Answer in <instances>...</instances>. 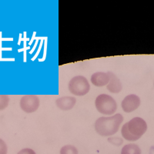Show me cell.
<instances>
[{"instance_id": "cell-1", "label": "cell", "mask_w": 154, "mask_h": 154, "mask_svg": "<svg viewBox=\"0 0 154 154\" xmlns=\"http://www.w3.org/2000/svg\"><path fill=\"white\" fill-rule=\"evenodd\" d=\"M123 122L122 114H114L109 116H102L95 122L94 129L101 137H112L117 133Z\"/></svg>"}, {"instance_id": "cell-2", "label": "cell", "mask_w": 154, "mask_h": 154, "mask_svg": "<svg viewBox=\"0 0 154 154\" xmlns=\"http://www.w3.org/2000/svg\"><path fill=\"white\" fill-rule=\"evenodd\" d=\"M96 110L106 116H112L117 109V103L114 98L107 94H100L95 100Z\"/></svg>"}, {"instance_id": "cell-3", "label": "cell", "mask_w": 154, "mask_h": 154, "mask_svg": "<svg viewBox=\"0 0 154 154\" xmlns=\"http://www.w3.org/2000/svg\"><path fill=\"white\" fill-rule=\"evenodd\" d=\"M68 88L70 93L74 96H82L89 93L90 90V85L86 77L76 75L70 79Z\"/></svg>"}, {"instance_id": "cell-4", "label": "cell", "mask_w": 154, "mask_h": 154, "mask_svg": "<svg viewBox=\"0 0 154 154\" xmlns=\"http://www.w3.org/2000/svg\"><path fill=\"white\" fill-rule=\"evenodd\" d=\"M19 105L23 112L32 113L35 112L40 106V100L36 95H25L22 96Z\"/></svg>"}, {"instance_id": "cell-5", "label": "cell", "mask_w": 154, "mask_h": 154, "mask_svg": "<svg viewBox=\"0 0 154 154\" xmlns=\"http://www.w3.org/2000/svg\"><path fill=\"white\" fill-rule=\"evenodd\" d=\"M128 129L130 133L140 139L147 130V123L143 119L140 117H134L127 123Z\"/></svg>"}, {"instance_id": "cell-6", "label": "cell", "mask_w": 154, "mask_h": 154, "mask_svg": "<svg viewBox=\"0 0 154 154\" xmlns=\"http://www.w3.org/2000/svg\"><path fill=\"white\" fill-rule=\"evenodd\" d=\"M140 98L136 94L128 95L123 100L121 103V106L123 110L126 113L133 112L140 107Z\"/></svg>"}, {"instance_id": "cell-7", "label": "cell", "mask_w": 154, "mask_h": 154, "mask_svg": "<svg viewBox=\"0 0 154 154\" xmlns=\"http://www.w3.org/2000/svg\"><path fill=\"white\" fill-rule=\"evenodd\" d=\"M56 106L63 111L72 109L76 103V99L74 96H63L56 100Z\"/></svg>"}, {"instance_id": "cell-8", "label": "cell", "mask_w": 154, "mask_h": 154, "mask_svg": "<svg viewBox=\"0 0 154 154\" xmlns=\"http://www.w3.org/2000/svg\"><path fill=\"white\" fill-rule=\"evenodd\" d=\"M92 84L96 87L106 86L109 82V76L107 72H97L93 73L90 78Z\"/></svg>"}, {"instance_id": "cell-9", "label": "cell", "mask_w": 154, "mask_h": 154, "mask_svg": "<svg viewBox=\"0 0 154 154\" xmlns=\"http://www.w3.org/2000/svg\"><path fill=\"white\" fill-rule=\"evenodd\" d=\"M109 76V82L106 86V89L109 92L112 93H119L123 89V85L118 78L112 72L109 71L107 72Z\"/></svg>"}, {"instance_id": "cell-10", "label": "cell", "mask_w": 154, "mask_h": 154, "mask_svg": "<svg viewBox=\"0 0 154 154\" xmlns=\"http://www.w3.org/2000/svg\"><path fill=\"white\" fill-rule=\"evenodd\" d=\"M121 154H141V149L137 144L130 143L122 148Z\"/></svg>"}, {"instance_id": "cell-11", "label": "cell", "mask_w": 154, "mask_h": 154, "mask_svg": "<svg viewBox=\"0 0 154 154\" xmlns=\"http://www.w3.org/2000/svg\"><path fill=\"white\" fill-rule=\"evenodd\" d=\"M121 134H122V137H123L126 140H128V141L133 142V141H137V140H139L138 137H135V136H133V135L130 133L129 129H128L127 123L123 124V126H122V129H121Z\"/></svg>"}, {"instance_id": "cell-12", "label": "cell", "mask_w": 154, "mask_h": 154, "mask_svg": "<svg viewBox=\"0 0 154 154\" xmlns=\"http://www.w3.org/2000/svg\"><path fill=\"white\" fill-rule=\"evenodd\" d=\"M78 149L72 145H66L60 149V154H78Z\"/></svg>"}, {"instance_id": "cell-13", "label": "cell", "mask_w": 154, "mask_h": 154, "mask_svg": "<svg viewBox=\"0 0 154 154\" xmlns=\"http://www.w3.org/2000/svg\"><path fill=\"white\" fill-rule=\"evenodd\" d=\"M9 96L7 95H0V111L5 109L9 106Z\"/></svg>"}, {"instance_id": "cell-14", "label": "cell", "mask_w": 154, "mask_h": 154, "mask_svg": "<svg viewBox=\"0 0 154 154\" xmlns=\"http://www.w3.org/2000/svg\"><path fill=\"white\" fill-rule=\"evenodd\" d=\"M108 142L114 146H121L123 143V139L120 138V137H113V136H112V137H109L108 138Z\"/></svg>"}, {"instance_id": "cell-15", "label": "cell", "mask_w": 154, "mask_h": 154, "mask_svg": "<svg viewBox=\"0 0 154 154\" xmlns=\"http://www.w3.org/2000/svg\"><path fill=\"white\" fill-rule=\"evenodd\" d=\"M8 147L3 140L0 139V154H7Z\"/></svg>"}, {"instance_id": "cell-16", "label": "cell", "mask_w": 154, "mask_h": 154, "mask_svg": "<svg viewBox=\"0 0 154 154\" xmlns=\"http://www.w3.org/2000/svg\"><path fill=\"white\" fill-rule=\"evenodd\" d=\"M17 154H36L33 149H30V148H24L21 149Z\"/></svg>"}, {"instance_id": "cell-17", "label": "cell", "mask_w": 154, "mask_h": 154, "mask_svg": "<svg viewBox=\"0 0 154 154\" xmlns=\"http://www.w3.org/2000/svg\"><path fill=\"white\" fill-rule=\"evenodd\" d=\"M149 154H154V146H151L150 149H149Z\"/></svg>"}]
</instances>
